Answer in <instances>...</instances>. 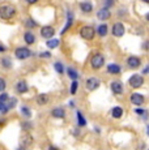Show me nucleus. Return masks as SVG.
Returning a JSON list of instances; mask_svg holds the SVG:
<instances>
[{
  "label": "nucleus",
  "instance_id": "nucleus-1",
  "mask_svg": "<svg viewBox=\"0 0 149 150\" xmlns=\"http://www.w3.org/2000/svg\"><path fill=\"white\" fill-rule=\"evenodd\" d=\"M16 16V8L12 4H1L0 5V18L11 20Z\"/></svg>",
  "mask_w": 149,
  "mask_h": 150
},
{
  "label": "nucleus",
  "instance_id": "nucleus-2",
  "mask_svg": "<svg viewBox=\"0 0 149 150\" xmlns=\"http://www.w3.org/2000/svg\"><path fill=\"white\" fill-rule=\"evenodd\" d=\"M80 35H81L82 39L92 41V39L94 38V35H96V30H94L92 26H88V25H85V26H82L81 29H80Z\"/></svg>",
  "mask_w": 149,
  "mask_h": 150
},
{
  "label": "nucleus",
  "instance_id": "nucleus-3",
  "mask_svg": "<svg viewBox=\"0 0 149 150\" xmlns=\"http://www.w3.org/2000/svg\"><path fill=\"white\" fill-rule=\"evenodd\" d=\"M15 56L18 60H25L31 56V51L28 47H17L15 50Z\"/></svg>",
  "mask_w": 149,
  "mask_h": 150
},
{
  "label": "nucleus",
  "instance_id": "nucleus-4",
  "mask_svg": "<svg viewBox=\"0 0 149 150\" xmlns=\"http://www.w3.org/2000/svg\"><path fill=\"white\" fill-rule=\"evenodd\" d=\"M90 64H92V68L93 69H101L105 64L104 55H101V54L93 55V57H92V60H90Z\"/></svg>",
  "mask_w": 149,
  "mask_h": 150
},
{
  "label": "nucleus",
  "instance_id": "nucleus-5",
  "mask_svg": "<svg viewBox=\"0 0 149 150\" xmlns=\"http://www.w3.org/2000/svg\"><path fill=\"white\" fill-rule=\"evenodd\" d=\"M128 83H130V86L132 89H139L144 83V79H143L141 74H132L130 77V80H128Z\"/></svg>",
  "mask_w": 149,
  "mask_h": 150
},
{
  "label": "nucleus",
  "instance_id": "nucleus-6",
  "mask_svg": "<svg viewBox=\"0 0 149 150\" xmlns=\"http://www.w3.org/2000/svg\"><path fill=\"white\" fill-rule=\"evenodd\" d=\"M99 85H101V80L97 79V77H89V79L85 81V88L89 91L97 90V89L99 88Z\"/></svg>",
  "mask_w": 149,
  "mask_h": 150
},
{
  "label": "nucleus",
  "instance_id": "nucleus-7",
  "mask_svg": "<svg viewBox=\"0 0 149 150\" xmlns=\"http://www.w3.org/2000/svg\"><path fill=\"white\" fill-rule=\"evenodd\" d=\"M124 25L122 24V22H115V24L113 25V29H111V33H113L114 37H118V38H120V37L124 35Z\"/></svg>",
  "mask_w": 149,
  "mask_h": 150
},
{
  "label": "nucleus",
  "instance_id": "nucleus-8",
  "mask_svg": "<svg viewBox=\"0 0 149 150\" xmlns=\"http://www.w3.org/2000/svg\"><path fill=\"white\" fill-rule=\"evenodd\" d=\"M54 34H55V29H54L53 26H43L41 29V35L45 39L53 38Z\"/></svg>",
  "mask_w": 149,
  "mask_h": 150
},
{
  "label": "nucleus",
  "instance_id": "nucleus-9",
  "mask_svg": "<svg viewBox=\"0 0 149 150\" xmlns=\"http://www.w3.org/2000/svg\"><path fill=\"white\" fill-rule=\"evenodd\" d=\"M111 16V12L110 9H109L107 7H104L101 8V9L97 12V17H98V20H102V21H106V20H109Z\"/></svg>",
  "mask_w": 149,
  "mask_h": 150
},
{
  "label": "nucleus",
  "instance_id": "nucleus-10",
  "mask_svg": "<svg viewBox=\"0 0 149 150\" xmlns=\"http://www.w3.org/2000/svg\"><path fill=\"white\" fill-rule=\"evenodd\" d=\"M28 90H29V86H28L25 80H20V81L16 83V91L18 94H25Z\"/></svg>",
  "mask_w": 149,
  "mask_h": 150
},
{
  "label": "nucleus",
  "instance_id": "nucleus-11",
  "mask_svg": "<svg viewBox=\"0 0 149 150\" xmlns=\"http://www.w3.org/2000/svg\"><path fill=\"white\" fill-rule=\"evenodd\" d=\"M130 100H131V103L135 106H141L143 103H144V97L141 96V94H137V93H133L132 96H131L130 98Z\"/></svg>",
  "mask_w": 149,
  "mask_h": 150
},
{
  "label": "nucleus",
  "instance_id": "nucleus-12",
  "mask_svg": "<svg viewBox=\"0 0 149 150\" xmlns=\"http://www.w3.org/2000/svg\"><path fill=\"white\" fill-rule=\"evenodd\" d=\"M127 64H128V67L130 68L136 69V68L140 67V59L137 56H130L127 59Z\"/></svg>",
  "mask_w": 149,
  "mask_h": 150
},
{
  "label": "nucleus",
  "instance_id": "nucleus-13",
  "mask_svg": "<svg viewBox=\"0 0 149 150\" xmlns=\"http://www.w3.org/2000/svg\"><path fill=\"white\" fill-rule=\"evenodd\" d=\"M111 90L115 94H122L123 93V83L120 81H113L111 82Z\"/></svg>",
  "mask_w": 149,
  "mask_h": 150
},
{
  "label": "nucleus",
  "instance_id": "nucleus-14",
  "mask_svg": "<svg viewBox=\"0 0 149 150\" xmlns=\"http://www.w3.org/2000/svg\"><path fill=\"white\" fill-rule=\"evenodd\" d=\"M80 9L84 13H90L93 11V4L90 1H82L80 3Z\"/></svg>",
  "mask_w": 149,
  "mask_h": 150
},
{
  "label": "nucleus",
  "instance_id": "nucleus-15",
  "mask_svg": "<svg viewBox=\"0 0 149 150\" xmlns=\"http://www.w3.org/2000/svg\"><path fill=\"white\" fill-rule=\"evenodd\" d=\"M24 41L26 45H34V43H35V35H34L31 31H25Z\"/></svg>",
  "mask_w": 149,
  "mask_h": 150
},
{
  "label": "nucleus",
  "instance_id": "nucleus-16",
  "mask_svg": "<svg viewBox=\"0 0 149 150\" xmlns=\"http://www.w3.org/2000/svg\"><path fill=\"white\" fill-rule=\"evenodd\" d=\"M51 115H53L54 117H56V119H63V117L65 116V111L62 107H56L51 111Z\"/></svg>",
  "mask_w": 149,
  "mask_h": 150
},
{
  "label": "nucleus",
  "instance_id": "nucleus-17",
  "mask_svg": "<svg viewBox=\"0 0 149 150\" xmlns=\"http://www.w3.org/2000/svg\"><path fill=\"white\" fill-rule=\"evenodd\" d=\"M107 72L110 74H119L122 72V68L118 64H109L107 65Z\"/></svg>",
  "mask_w": 149,
  "mask_h": 150
},
{
  "label": "nucleus",
  "instance_id": "nucleus-18",
  "mask_svg": "<svg viewBox=\"0 0 149 150\" xmlns=\"http://www.w3.org/2000/svg\"><path fill=\"white\" fill-rule=\"evenodd\" d=\"M111 116H113L114 119H120V117L123 116V108L119 107V106L111 108Z\"/></svg>",
  "mask_w": 149,
  "mask_h": 150
},
{
  "label": "nucleus",
  "instance_id": "nucleus-19",
  "mask_svg": "<svg viewBox=\"0 0 149 150\" xmlns=\"http://www.w3.org/2000/svg\"><path fill=\"white\" fill-rule=\"evenodd\" d=\"M48 96L47 94H38L37 96V103H38L39 106H45V105H47L48 103Z\"/></svg>",
  "mask_w": 149,
  "mask_h": 150
},
{
  "label": "nucleus",
  "instance_id": "nucleus-20",
  "mask_svg": "<svg viewBox=\"0 0 149 150\" xmlns=\"http://www.w3.org/2000/svg\"><path fill=\"white\" fill-rule=\"evenodd\" d=\"M60 45V39L58 38H53V39H47V42H46V46H47L48 48H55L58 47V46Z\"/></svg>",
  "mask_w": 149,
  "mask_h": 150
},
{
  "label": "nucleus",
  "instance_id": "nucleus-21",
  "mask_svg": "<svg viewBox=\"0 0 149 150\" xmlns=\"http://www.w3.org/2000/svg\"><path fill=\"white\" fill-rule=\"evenodd\" d=\"M72 21H73V14H72V12H71V11H70V12H68V21H67V25H65L64 29H63V30L60 31V33H62V34H64L65 31H67L68 29L71 28V25H72Z\"/></svg>",
  "mask_w": 149,
  "mask_h": 150
},
{
  "label": "nucleus",
  "instance_id": "nucleus-22",
  "mask_svg": "<svg viewBox=\"0 0 149 150\" xmlns=\"http://www.w3.org/2000/svg\"><path fill=\"white\" fill-rule=\"evenodd\" d=\"M107 25H99V26L98 28H97V34H98V35L99 37H106V34H107Z\"/></svg>",
  "mask_w": 149,
  "mask_h": 150
},
{
  "label": "nucleus",
  "instance_id": "nucleus-23",
  "mask_svg": "<svg viewBox=\"0 0 149 150\" xmlns=\"http://www.w3.org/2000/svg\"><path fill=\"white\" fill-rule=\"evenodd\" d=\"M0 63H1V65H3V67H4L5 69L12 68V60H11L9 57H3V59L0 60Z\"/></svg>",
  "mask_w": 149,
  "mask_h": 150
},
{
  "label": "nucleus",
  "instance_id": "nucleus-24",
  "mask_svg": "<svg viewBox=\"0 0 149 150\" xmlns=\"http://www.w3.org/2000/svg\"><path fill=\"white\" fill-rule=\"evenodd\" d=\"M76 117H77V122H79V125L80 127H84L85 124H87V120H85V117L82 116L81 111H77L76 112Z\"/></svg>",
  "mask_w": 149,
  "mask_h": 150
},
{
  "label": "nucleus",
  "instance_id": "nucleus-25",
  "mask_svg": "<svg viewBox=\"0 0 149 150\" xmlns=\"http://www.w3.org/2000/svg\"><path fill=\"white\" fill-rule=\"evenodd\" d=\"M67 73H68V76H70L72 80H77V79H79V72H77L74 68H68L67 69Z\"/></svg>",
  "mask_w": 149,
  "mask_h": 150
},
{
  "label": "nucleus",
  "instance_id": "nucleus-26",
  "mask_svg": "<svg viewBox=\"0 0 149 150\" xmlns=\"http://www.w3.org/2000/svg\"><path fill=\"white\" fill-rule=\"evenodd\" d=\"M37 25H38V24H37L33 18H30V17H29V18H26V22H25V26H26V29H33V28H35Z\"/></svg>",
  "mask_w": 149,
  "mask_h": 150
},
{
  "label": "nucleus",
  "instance_id": "nucleus-27",
  "mask_svg": "<svg viewBox=\"0 0 149 150\" xmlns=\"http://www.w3.org/2000/svg\"><path fill=\"white\" fill-rule=\"evenodd\" d=\"M21 114L24 115L25 117H30V116H31L30 108H29V107H26V106H22V107H21Z\"/></svg>",
  "mask_w": 149,
  "mask_h": 150
},
{
  "label": "nucleus",
  "instance_id": "nucleus-28",
  "mask_svg": "<svg viewBox=\"0 0 149 150\" xmlns=\"http://www.w3.org/2000/svg\"><path fill=\"white\" fill-rule=\"evenodd\" d=\"M77 88H79V82H77V80H73L72 85H71V94H76Z\"/></svg>",
  "mask_w": 149,
  "mask_h": 150
},
{
  "label": "nucleus",
  "instance_id": "nucleus-29",
  "mask_svg": "<svg viewBox=\"0 0 149 150\" xmlns=\"http://www.w3.org/2000/svg\"><path fill=\"white\" fill-rule=\"evenodd\" d=\"M8 111H9V108L7 107V105H5V102H4V103H1V102H0V114H7Z\"/></svg>",
  "mask_w": 149,
  "mask_h": 150
},
{
  "label": "nucleus",
  "instance_id": "nucleus-30",
  "mask_svg": "<svg viewBox=\"0 0 149 150\" xmlns=\"http://www.w3.org/2000/svg\"><path fill=\"white\" fill-rule=\"evenodd\" d=\"M5 88H7V82L3 77H0V93H3L5 90Z\"/></svg>",
  "mask_w": 149,
  "mask_h": 150
},
{
  "label": "nucleus",
  "instance_id": "nucleus-31",
  "mask_svg": "<svg viewBox=\"0 0 149 150\" xmlns=\"http://www.w3.org/2000/svg\"><path fill=\"white\" fill-rule=\"evenodd\" d=\"M54 67H55V69H56V72H58V73H63V72H64V69H63V65H62V63H55V64H54Z\"/></svg>",
  "mask_w": 149,
  "mask_h": 150
},
{
  "label": "nucleus",
  "instance_id": "nucleus-32",
  "mask_svg": "<svg viewBox=\"0 0 149 150\" xmlns=\"http://www.w3.org/2000/svg\"><path fill=\"white\" fill-rule=\"evenodd\" d=\"M8 98H9V96H8L7 93H4V91H3V93H0V102H1V103L7 102Z\"/></svg>",
  "mask_w": 149,
  "mask_h": 150
},
{
  "label": "nucleus",
  "instance_id": "nucleus-33",
  "mask_svg": "<svg viewBox=\"0 0 149 150\" xmlns=\"http://www.w3.org/2000/svg\"><path fill=\"white\" fill-rule=\"evenodd\" d=\"M39 56H41V57H50V56H51V54L48 52V51H46V52L39 54Z\"/></svg>",
  "mask_w": 149,
  "mask_h": 150
},
{
  "label": "nucleus",
  "instance_id": "nucleus-34",
  "mask_svg": "<svg viewBox=\"0 0 149 150\" xmlns=\"http://www.w3.org/2000/svg\"><path fill=\"white\" fill-rule=\"evenodd\" d=\"M135 112H136V114L137 115H144V110H141V108H136V110H135Z\"/></svg>",
  "mask_w": 149,
  "mask_h": 150
},
{
  "label": "nucleus",
  "instance_id": "nucleus-35",
  "mask_svg": "<svg viewBox=\"0 0 149 150\" xmlns=\"http://www.w3.org/2000/svg\"><path fill=\"white\" fill-rule=\"evenodd\" d=\"M113 4H114V0H106V7H107V8H109V5L111 7Z\"/></svg>",
  "mask_w": 149,
  "mask_h": 150
},
{
  "label": "nucleus",
  "instance_id": "nucleus-36",
  "mask_svg": "<svg viewBox=\"0 0 149 150\" xmlns=\"http://www.w3.org/2000/svg\"><path fill=\"white\" fill-rule=\"evenodd\" d=\"M5 51H7V48H5L3 45H0V52H5Z\"/></svg>",
  "mask_w": 149,
  "mask_h": 150
},
{
  "label": "nucleus",
  "instance_id": "nucleus-37",
  "mask_svg": "<svg viewBox=\"0 0 149 150\" xmlns=\"http://www.w3.org/2000/svg\"><path fill=\"white\" fill-rule=\"evenodd\" d=\"M37 1H38V0H26L28 4H35Z\"/></svg>",
  "mask_w": 149,
  "mask_h": 150
},
{
  "label": "nucleus",
  "instance_id": "nucleus-38",
  "mask_svg": "<svg viewBox=\"0 0 149 150\" xmlns=\"http://www.w3.org/2000/svg\"><path fill=\"white\" fill-rule=\"evenodd\" d=\"M143 73H144V74H147V73H149V65H148V67H147V68H145V69H144V71H143Z\"/></svg>",
  "mask_w": 149,
  "mask_h": 150
},
{
  "label": "nucleus",
  "instance_id": "nucleus-39",
  "mask_svg": "<svg viewBox=\"0 0 149 150\" xmlns=\"http://www.w3.org/2000/svg\"><path fill=\"white\" fill-rule=\"evenodd\" d=\"M48 150H59V149L55 148V146H50V148H48Z\"/></svg>",
  "mask_w": 149,
  "mask_h": 150
},
{
  "label": "nucleus",
  "instance_id": "nucleus-40",
  "mask_svg": "<svg viewBox=\"0 0 149 150\" xmlns=\"http://www.w3.org/2000/svg\"><path fill=\"white\" fill-rule=\"evenodd\" d=\"M145 18H147V21H149V13L145 14Z\"/></svg>",
  "mask_w": 149,
  "mask_h": 150
},
{
  "label": "nucleus",
  "instance_id": "nucleus-41",
  "mask_svg": "<svg viewBox=\"0 0 149 150\" xmlns=\"http://www.w3.org/2000/svg\"><path fill=\"white\" fill-rule=\"evenodd\" d=\"M141 1H144V3H147V4H149V0H141Z\"/></svg>",
  "mask_w": 149,
  "mask_h": 150
},
{
  "label": "nucleus",
  "instance_id": "nucleus-42",
  "mask_svg": "<svg viewBox=\"0 0 149 150\" xmlns=\"http://www.w3.org/2000/svg\"><path fill=\"white\" fill-rule=\"evenodd\" d=\"M148 134H149V125H148Z\"/></svg>",
  "mask_w": 149,
  "mask_h": 150
},
{
  "label": "nucleus",
  "instance_id": "nucleus-43",
  "mask_svg": "<svg viewBox=\"0 0 149 150\" xmlns=\"http://www.w3.org/2000/svg\"><path fill=\"white\" fill-rule=\"evenodd\" d=\"M148 150H149V149H148Z\"/></svg>",
  "mask_w": 149,
  "mask_h": 150
}]
</instances>
